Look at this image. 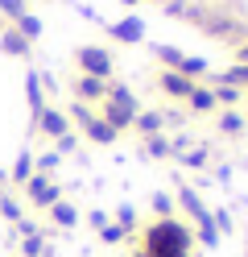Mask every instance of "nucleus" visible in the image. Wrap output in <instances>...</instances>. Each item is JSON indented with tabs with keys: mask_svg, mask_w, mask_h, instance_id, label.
Returning a JSON list of instances; mask_svg holds the SVG:
<instances>
[{
	"mask_svg": "<svg viewBox=\"0 0 248 257\" xmlns=\"http://www.w3.org/2000/svg\"><path fill=\"white\" fill-rule=\"evenodd\" d=\"M182 253V232L161 224V228L149 232V257H178Z\"/></svg>",
	"mask_w": 248,
	"mask_h": 257,
	"instance_id": "1",
	"label": "nucleus"
},
{
	"mask_svg": "<svg viewBox=\"0 0 248 257\" xmlns=\"http://www.w3.org/2000/svg\"><path fill=\"white\" fill-rule=\"evenodd\" d=\"M29 199L33 203H54V187L46 179H29Z\"/></svg>",
	"mask_w": 248,
	"mask_h": 257,
	"instance_id": "2",
	"label": "nucleus"
},
{
	"mask_svg": "<svg viewBox=\"0 0 248 257\" xmlns=\"http://www.w3.org/2000/svg\"><path fill=\"white\" fill-rule=\"evenodd\" d=\"M0 216H5V220H17V224H21V203H13V199H0Z\"/></svg>",
	"mask_w": 248,
	"mask_h": 257,
	"instance_id": "3",
	"label": "nucleus"
},
{
	"mask_svg": "<svg viewBox=\"0 0 248 257\" xmlns=\"http://www.w3.org/2000/svg\"><path fill=\"white\" fill-rule=\"evenodd\" d=\"M0 9H5L9 17H25V0H0Z\"/></svg>",
	"mask_w": 248,
	"mask_h": 257,
	"instance_id": "4",
	"label": "nucleus"
},
{
	"mask_svg": "<svg viewBox=\"0 0 248 257\" xmlns=\"http://www.w3.org/2000/svg\"><path fill=\"white\" fill-rule=\"evenodd\" d=\"M42 128H46V133H62V116H54V112H46V116H42Z\"/></svg>",
	"mask_w": 248,
	"mask_h": 257,
	"instance_id": "5",
	"label": "nucleus"
},
{
	"mask_svg": "<svg viewBox=\"0 0 248 257\" xmlns=\"http://www.w3.org/2000/svg\"><path fill=\"white\" fill-rule=\"evenodd\" d=\"M13 179H17V183H29V154H21V162H17Z\"/></svg>",
	"mask_w": 248,
	"mask_h": 257,
	"instance_id": "6",
	"label": "nucleus"
},
{
	"mask_svg": "<svg viewBox=\"0 0 248 257\" xmlns=\"http://www.w3.org/2000/svg\"><path fill=\"white\" fill-rule=\"evenodd\" d=\"M5 50H9V54H25V38L9 34V38H5Z\"/></svg>",
	"mask_w": 248,
	"mask_h": 257,
	"instance_id": "7",
	"label": "nucleus"
},
{
	"mask_svg": "<svg viewBox=\"0 0 248 257\" xmlns=\"http://www.w3.org/2000/svg\"><path fill=\"white\" fill-rule=\"evenodd\" d=\"M17 21H21V29H25V38H38V21H33V17H17Z\"/></svg>",
	"mask_w": 248,
	"mask_h": 257,
	"instance_id": "8",
	"label": "nucleus"
},
{
	"mask_svg": "<svg viewBox=\"0 0 248 257\" xmlns=\"http://www.w3.org/2000/svg\"><path fill=\"white\" fill-rule=\"evenodd\" d=\"M54 216H58V224H75V212H71V207H54Z\"/></svg>",
	"mask_w": 248,
	"mask_h": 257,
	"instance_id": "9",
	"label": "nucleus"
},
{
	"mask_svg": "<svg viewBox=\"0 0 248 257\" xmlns=\"http://www.w3.org/2000/svg\"><path fill=\"white\" fill-rule=\"evenodd\" d=\"M33 253H42V240L38 236H25V257H33Z\"/></svg>",
	"mask_w": 248,
	"mask_h": 257,
	"instance_id": "10",
	"label": "nucleus"
},
{
	"mask_svg": "<svg viewBox=\"0 0 248 257\" xmlns=\"http://www.w3.org/2000/svg\"><path fill=\"white\" fill-rule=\"evenodd\" d=\"M0 183H5V174H0Z\"/></svg>",
	"mask_w": 248,
	"mask_h": 257,
	"instance_id": "11",
	"label": "nucleus"
}]
</instances>
